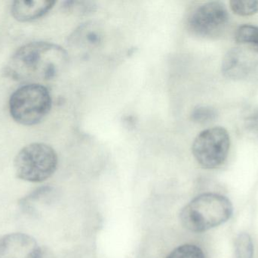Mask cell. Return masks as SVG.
Here are the masks:
<instances>
[{
	"instance_id": "obj_1",
	"label": "cell",
	"mask_w": 258,
	"mask_h": 258,
	"mask_svg": "<svg viewBox=\"0 0 258 258\" xmlns=\"http://www.w3.org/2000/svg\"><path fill=\"white\" fill-rule=\"evenodd\" d=\"M68 61V53L59 45L30 42L13 55L6 67V74L20 82L51 80L60 74Z\"/></svg>"
},
{
	"instance_id": "obj_2",
	"label": "cell",
	"mask_w": 258,
	"mask_h": 258,
	"mask_svg": "<svg viewBox=\"0 0 258 258\" xmlns=\"http://www.w3.org/2000/svg\"><path fill=\"white\" fill-rule=\"evenodd\" d=\"M233 212V204L227 197L215 193L202 194L182 209L180 221L189 231L204 233L227 222Z\"/></svg>"
},
{
	"instance_id": "obj_3",
	"label": "cell",
	"mask_w": 258,
	"mask_h": 258,
	"mask_svg": "<svg viewBox=\"0 0 258 258\" xmlns=\"http://www.w3.org/2000/svg\"><path fill=\"white\" fill-rule=\"evenodd\" d=\"M49 91L39 83H30L17 89L10 98L9 109L15 121L31 126L42 121L51 110Z\"/></svg>"
},
{
	"instance_id": "obj_4",
	"label": "cell",
	"mask_w": 258,
	"mask_h": 258,
	"mask_svg": "<svg viewBox=\"0 0 258 258\" xmlns=\"http://www.w3.org/2000/svg\"><path fill=\"white\" fill-rule=\"evenodd\" d=\"M57 156L54 148L44 143L24 147L15 157L14 167L17 177L26 181L39 183L55 172Z\"/></svg>"
},
{
	"instance_id": "obj_5",
	"label": "cell",
	"mask_w": 258,
	"mask_h": 258,
	"mask_svg": "<svg viewBox=\"0 0 258 258\" xmlns=\"http://www.w3.org/2000/svg\"><path fill=\"white\" fill-rule=\"evenodd\" d=\"M230 146L228 132L221 127L202 131L194 139L192 152L197 163L205 169H215L225 162Z\"/></svg>"
},
{
	"instance_id": "obj_6",
	"label": "cell",
	"mask_w": 258,
	"mask_h": 258,
	"mask_svg": "<svg viewBox=\"0 0 258 258\" xmlns=\"http://www.w3.org/2000/svg\"><path fill=\"white\" fill-rule=\"evenodd\" d=\"M229 21L227 8L220 2H209L196 8L188 18L187 27L192 34L206 39L221 36Z\"/></svg>"
},
{
	"instance_id": "obj_7",
	"label": "cell",
	"mask_w": 258,
	"mask_h": 258,
	"mask_svg": "<svg viewBox=\"0 0 258 258\" xmlns=\"http://www.w3.org/2000/svg\"><path fill=\"white\" fill-rule=\"evenodd\" d=\"M257 68L258 58L246 48H232L223 60V74L232 80L248 78L255 74Z\"/></svg>"
},
{
	"instance_id": "obj_8",
	"label": "cell",
	"mask_w": 258,
	"mask_h": 258,
	"mask_svg": "<svg viewBox=\"0 0 258 258\" xmlns=\"http://www.w3.org/2000/svg\"><path fill=\"white\" fill-rule=\"evenodd\" d=\"M39 246L33 238L12 233L0 239V258H34Z\"/></svg>"
},
{
	"instance_id": "obj_9",
	"label": "cell",
	"mask_w": 258,
	"mask_h": 258,
	"mask_svg": "<svg viewBox=\"0 0 258 258\" xmlns=\"http://www.w3.org/2000/svg\"><path fill=\"white\" fill-rule=\"evenodd\" d=\"M55 2L53 0H21L15 1L12 13L15 19L29 21L40 18L52 9Z\"/></svg>"
},
{
	"instance_id": "obj_10",
	"label": "cell",
	"mask_w": 258,
	"mask_h": 258,
	"mask_svg": "<svg viewBox=\"0 0 258 258\" xmlns=\"http://www.w3.org/2000/svg\"><path fill=\"white\" fill-rule=\"evenodd\" d=\"M102 37V31L98 24L86 23L74 32L70 38V42L79 49L89 51L98 47Z\"/></svg>"
},
{
	"instance_id": "obj_11",
	"label": "cell",
	"mask_w": 258,
	"mask_h": 258,
	"mask_svg": "<svg viewBox=\"0 0 258 258\" xmlns=\"http://www.w3.org/2000/svg\"><path fill=\"white\" fill-rule=\"evenodd\" d=\"M236 39L239 43L258 51V27L249 24L241 26L236 31Z\"/></svg>"
},
{
	"instance_id": "obj_12",
	"label": "cell",
	"mask_w": 258,
	"mask_h": 258,
	"mask_svg": "<svg viewBox=\"0 0 258 258\" xmlns=\"http://www.w3.org/2000/svg\"><path fill=\"white\" fill-rule=\"evenodd\" d=\"M254 245L251 236L246 233L238 235L234 243V258H253Z\"/></svg>"
},
{
	"instance_id": "obj_13",
	"label": "cell",
	"mask_w": 258,
	"mask_h": 258,
	"mask_svg": "<svg viewBox=\"0 0 258 258\" xmlns=\"http://www.w3.org/2000/svg\"><path fill=\"white\" fill-rule=\"evenodd\" d=\"M166 258H206V256L200 247L186 244L173 250Z\"/></svg>"
},
{
	"instance_id": "obj_14",
	"label": "cell",
	"mask_w": 258,
	"mask_h": 258,
	"mask_svg": "<svg viewBox=\"0 0 258 258\" xmlns=\"http://www.w3.org/2000/svg\"><path fill=\"white\" fill-rule=\"evenodd\" d=\"M232 11L239 16H249L254 15L258 12V0L251 1H233L230 2Z\"/></svg>"
},
{
	"instance_id": "obj_15",
	"label": "cell",
	"mask_w": 258,
	"mask_h": 258,
	"mask_svg": "<svg viewBox=\"0 0 258 258\" xmlns=\"http://www.w3.org/2000/svg\"><path fill=\"white\" fill-rule=\"evenodd\" d=\"M217 112L213 108L209 106H198L191 114V119L196 123L205 124L214 121L216 118Z\"/></svg>"
},
{
	"instance_id": "obj_16",
	"label": "cell",
	"mask_w": 258,
	"mask_h": 258,
	"mask_svg": "<svg viewBox=\"0 0 258 258\" xmlns=\"http://www.w3.org/2000/svg\"><path fill=\"white\" fill-rule=\"evenodd\" d=\"M34 258H55L54 254L45 247H39Z\"/></svg>"
}]
</instances>
